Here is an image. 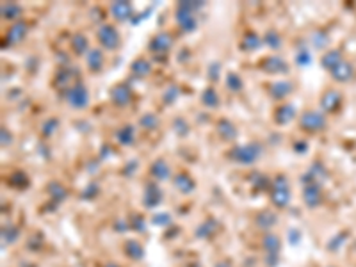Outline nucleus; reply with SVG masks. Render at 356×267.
Listing matches in <instances>:
<instances>
[{
	"instance_id": "nucleus-1",
	"label": "nucleus",
	"mask_w": 356,
	"mask_h": 267,
	"mask_svg": "<svg viewBox=\"0 0 356 267\" xmlns=\"http://www.w3.org/2000/svg\"><path fill=\"white\" fill-rule=\"evenodd\" d=\"M203 7V2H180L177 9V21L185 32H194L198 23H196L194 11Z\"/></svg>"
},
{
	"instance_id": "nucleus-2",
	"label": "nucleus",
	"mask_w": 356,
	"mask_h": 267,
	"mask_svg": "<svg viewBox=\"0 0 356 267\" xmlns=\"http://www.w3.org/2000/svg\"><path fill=\"white\" fill-rule=\"evenodd\" d=\"M264 153L262 144L259 143H248V144H241V146H235L230 152V159L237 164H253L260 159V155Z\"/></svg>"
},
{
	"instance_id": "nucleus-3",
	"label": "nucleus",
	"mask_w": 356,
	"mask_h": 267,
	"mask_svg": "<svg viewBox=\"0 0 356 267\" xmlns=\"http://www.w3.org/2000/svg\"><path fill=\"white\" fill-rule=\"evenodd\" d=\"M63 96L66 100V103L70 107H73V109H86L89 103V91L81 82H75L68 89H64Z\"/></svg>"
},
{
	"instance_id": "nucleus-4",
	"label": "nucleus",
	"mask_w": 356,
	"mask_h": 267,
	"mask_svg": "<svg viewBox=\"0 0 356 267\" xmlns=\"http://www.w3.org/2000/svg\"><path fill=\"white\" fill-rule=\"evenodd\" d=\"M96 39L102 45V48H105L109 52L118 50L119 45H121V36H119L118 29L114 25H110V23H103L96 30Z\"/></svg>"
},
{
	"instance_id": "nucleus-5",
	"label": "nucleus",
	"mask_w": 356,
	"mask_h": 267,
	"mask_svg": "<svg viewBox=\"0 0 356 267\" xmlns=\"http://www.w3.org/2000/svg\"><path fill=\"white\" fill-rule=\"evenodd\" d=\"M271 201L278 208H285L290 201V187H288L287 177L283 175H280L274 180V185L271 189Z\"/></svg>"
},
{
	"instance_id": "nucleus-6",
	"label": "nucleus",
	"mask_w": 356,
	"mask_h": 267,
	"mask_svg": "<svg viewBox=\"0 0 356 267\" xmlns=\"http://www.w3.org/2000/svg\"><path fill=\"white\" fill-rule=\"evenodd\" d=\"M299 125L306 132H321L326 128V116L322 112H317V110H308L301 116Z\"/></svg>"
},
{
	"instance_id": "nucleus-7",
	"label": "nucleus",
	"mask_w": 356,
	"mask_h": 267,
	"mask_svg": "<svg viewBox=\"0 0 356 267\" xmlns=\"http://www.w3.org/2000/svg\"><path fill=\"white\" fill-rule=\"evenodd\" d=\"M260 68L267 73V75H281V73L288 72V64L285 59L281 57H276V55H271V57H266L264 63L260 64Z\"/></svg>"
},
{
	"instance_id": "nucleus-8",
	"label": "nucleus",
	"mask_w": 356,
	"mask_h": 267,
	"mask_svg": "<svg viewBox=\"0 0 356 267\" xmlns=\"http://www.w3.org/2000/svg\"><path fill=\"white\" fill-rule=\"evenodd\" d=\"M342 105V94L337 89H328L321 96V107L324 112H337Z\"/></svg>"
},
{
	"instance_id": "nucleus-9",
	"label": "nucleus",
	"mask_w": 356,
	"mask_h": 267,
	"mask_svg": "<svg viewBox=\"0 0 356 267\" xmlns=\"http://www.w3.org/2000/svg\"><path fill=\"white\" fill-rule=\"evenodd\" d=\"M132 96H134V93H132V88L128 84H118L112 88V91H110V100H112V103L118 107L128 105Z\"/></svg>"
},
{
	"instance_id": "nucleus-10",
	"label": "nucleus",
	"mask_w": 356,
	"mask_h": 267,
	"mask_svg": "<svg viewBox=\"0 0 356 267\" xmlns=\"http://www.w3.org/2000/svg\"><path fill=\"white\" fill-rule=\"evenodd\" d=\"M171 47H173V38H171V34H168V32H159V34H155L152 38L148 48L153 54H166Z\"/></svg>"
},
{
	"instance_id": "nucleus-11",
	"label": "nucleus",
	"mask_w": 356,
	"mask_h": 267,
	"mask_svg": "<svg viewBox=\"0 0 356 267\" xmlns=\"http://www.w3.org/2000/svg\"><path fill=\"white\" fill-rule=\"evenodd\" d=\"M321 185L319 183H308V185L303 187V199H305V203L308 205L310 208L317 207L321 203Z\"/></svg>"
},
{
	"instance_id": "nucleus-12",
	"label": "nucleus",
	"mask_w": 356,
	"mask_h": 267,
	"mask_svg": "<svg viewBox=\"0 0 356 267\" xmlns=\"http://www.w3.org/2000/svg\"><path fill=\"white\" fill-rule=\"evenodd\" d=\"M264 250H266L267 253V264H269V267H272V262L271 260L278 257V251H280V239L276 237V235H272V233H269V235H266L264 237ZM278 262V260H276Z\"/></svg>"
},
{
	"instance_id": "nucleus-13",
	"label": "nucleus",
	"mask_w": 356,
	"mask_h": 267,
	"mask_svg": "<svg viewBox=\"0 0 356 267\" xmlns=\"http://www.w3.org/2000/svg\"><path fill=\"white\" fill-rule=\"evenodd\" d=\"M162 201V189L157 183H148L144 191V207L153 208Z\"/></svg>"
},
{
	"instance_id": "nucleus-14",
	"label": "nucleus",
	"mask_w": 356,
	"mask_h": 267,
	"mask_svg": "<svg viewBox=\"0 0 356 267\" xmlns=\"http://www.w3.org/2000/svg\"><path fill=\"white\" fill-rule=\"evenodd\" d=\"M296 118V109L290 103H283L274 110V123L278 125H287Z\"/></svg>"
},
{
	"instance_id": "nucleus-15",
	"label": "nucleus",
	"mask_w": 356,
	"mask_h": 267,
	"mask_svg": "<svg viewBox=\"0 0 356 267\" xmlns=\"http://www.w3.org/2000/svg\"><path fill=\"white\" fill-rule=\"evenodd\" d=\"M173 182H175V187H177L180 192H183V194H189V192H192L196 189V182L192 180V177L189 173H183V171L173 178Z\"/></svg>"
},
{
	"instance_id": "nucleus-16",
	"label": "nucleus",
	"mask_w": 356,
	"mask_h": 267,
	"mask_svg": "<svg viewBox=\"0 0 356 267\" xmlns=\"http://www.w3.org/2000/svg\"><path fill=\"white\" fill-rule=\"evenodd\" d=\"M353 64H349L348 61H342L340 64H337L335 68L331 70V77L335 79L337 82H348L353 79Z\"/></svg>"
},
{
	"instance_id": "nucleus-17",
	"label": "nucleus",
	"mask_w": 356,
	"mask_h": 267,
	"mask_svg": "<svg viewBox=\"0 0 356 267\" xmlns=\"http://www.w3.org/2000/svg\"><path fill=\"white\" fill-rule=\"evenodd\" d=\"M150 173L155 180H168L171 177V170L168 162L164 159H157V161H153V164L150 166Z\"/></svg>"
},
{
	"instance_id": "nucleus-18",
	"label": "nucleus",
	"mask_w": 356,
	"mask_h": 267,
	"mask_svg": "<svg viewBox=\"0 0 356 267\" xmlns=\"http://www.w3.org/2000/svg\"><path fill=\"white\" fill-rule=\"evenodd\" d=\"M110 14L118 21H127L132 16V4L130 2H114L110 5Z\"/></svg>"
},
{
	"instance_id": "nucleus-19",
	"label": "nucleus",
	"mask_w": 356,
	"mask_h": 267,
	"mask_svg": "<svg viewBox=\"0 0 356 267\" xmlns=\"http://www.w3.org/2000/svg\"><path fill=\"white\" fill-rule=\"evenodd\" d=\"M294 86L290 84V82H274V84H271V88H269V94H271L274 100H283V98H287L288 94L292 93Z\"/></svg>"
},
{
	"instance_id": "nucleus-20",
	"label": "nucleus",
	"mask_w": 356,
	"mask_h": 267,
	"mask_svg": "<svg viewBox=\"0 0 356 267\" xmlns=\"http://www.w3.org/2000/svg\"><path fill=\"white\" fill-rule=\"evenodd\" d=\"M103 64H105V59H103L102 50L93 48V50L88 52V68L91 70V72H93V73L102 72Z\"/></svg>"
},
{
	"instance_id": "nucleus-21",
	"label": "nucleus",
	"mask_w": 356,
	"mask_h": 267,
	"mask_svg": "<svg viewBox=\"0 0 356 267\" xmlns=\"http://www.w3.org/2000/svg\"><path fill=\"white\" fill-rule=\"evenodd\" d=\"M241 45H242V50L255 52V50H259V48L264 45V39L260 38V36L257 34V32L250 30V32H246V34H244V38H242Z\"/></svg>"
},
{
	"instance_id": "nucleus-22",
	"label": "nucleus",
	"mask_w": 356,
	"mask_h": 267,
	"mask_svg": "<svg viewBox=\"0 0 356 267\" xmlns=\"http://www.w3.org/2000/svg\"><path fill=\"white\" fill-rule=\"evenodd\" d=\"M217 132H219L221 139L225 141H233L237 137V127L230 119H221L219 123H217Z\"/></svg>"
},
{
	"instance_id": "nucleus-23",
	"label": "nucleus",
	"mask_w": 356,
	"mask_h": 267,
	"mask_svg": "<svg viewBox=\"0 0 356 267\" xmlns=\"http://www.w3.org/2000/svg\"><path fill=\"white\" fill-rule=\"evenodd\" d=\"M25 34H27V25L25 23H21V21H16V23H13V25L9 27L7 39H9V43L16 45V43H20L21 39L25 38Z\"/></svg>"
},
{
	"instance_id": "nucleus-24",
	"label": "nucleus",
	"mask_w": 356,
	"mask_h": 267,
	"mask_svg": "<svg viewBox=\"0 0 356 267\" xmlns=\"http://www.w3.org/2000/svg\"><path fill=\"white\" fill-rule=\"evenodd\" d=\"M342 54H340L339 50H330V52H326V54L322 55V59H321V64H322V68L324 70H328V72H331V70L335 68L337 64H340L342 63Z\"/></svg>"
},
{
	"instance_id": "nucleus-25",
	"label": "nucleus",
	"mask_w": 356,
	"mask_h": 267,
	"mask_svg": "<svg viewBox=\"0 0 356 267\" xmlns=\"http://www.w3.org/2000/svg\"><path fill=\"white\" fill-rule=\"evenodd\" d=\"M132 73L137 77H146L152 73V63H150L148 59H144V57H139V59H136L134 63H132L130 66Z\"/></svg>"
},
{
	"instance_id": "nucleus-26",
	"label": "nucleus",
	"mask_w": 356,
	"mask_h": 267,
	"mask_svg": "<svg viewBox=\"0 0 356 267\" xmlns=\"http://www.w3.org/2000/svg\"><path fill=\"white\" fill-rule=\"evenodd\" d=\"M116 139L123 144V146H130V144L134 143V139H136V128L132 127V125L119 128V130L116 132Z\"/></svg>"
},
{
	"instance_id": "nucleus-27",
	"label": "nucleus",
	"mask_w": 356,
	"mask_h": 267,
	"mask_svg": "<svg viewBox=\"0 0 356 267\" xmlns=\"http://www.w3.org/2000/svg\"><path fill=\"white\" fill-rule=\"evenodd\" d=\"M125 255L130 260H141L144 255V250L137 241H127L125 242Z\"/></svg>"
},
{
	"instance_id": "nucleus-28",
	"label": "nucleus",
	"mask_w": 356,
	"mask_h": 267,
	"mask_svg": "<svg viewBox=\"0 0 356 267\" xmlns=\"http://www.w3.org/2000/svg\"><path fill=\"white\" fill-rule=\"evenodd\" d=\"M201 103L205 107H210V109H216L219 107V94L214 88H207L201 94Z\"/></svg>"
},
{
	"instance_id": "nucleus-29",
	"label": "nucleus",
	"mask_w": 356,
	"mask_h": 267,
	"mask_svg": "<svg viewBox=\"0 0 356 267\" xmlns=\"http://www.w3.org/2000/svg\"><path fill=\"white\" fill-rule=\"evenodd\" d=\"M264 45H267L269 48H272V50H278V48L281 47V36L276 32L274 29H269L264 34Z\"/></svg>"
},
{
	"instance_id": "nucleus-30",
	"label": "nucleus",
	"mask_w": 356,
	"mask_h": 267,
	"mask_svg": "<svg viewBox=\"0 0 356 267\" xmlns=\"http://www.w3.org/2000/svg\"><path fill=\"white\" fill-rule=\"evenodd\" d=\"M2 16L5 20H16L21 16V7L14 2H7V4L2 5Z\"/></svg>"
},
{
	"instance_id": "nucleus-31",
	"label": "nucleus",
	"mask_w": 356,
	"mask_h": 267,
	"mask_svg": "<svg viewBox=\"0 0 356 267\" xmlns=\"http://www.w3.org/2000/svg\"><path fill=\"white\" fill-rule=\"evenodd\" d=\"M88 45H89V41H88V38H86L84 34H75L73 36V39H72V48H73V52L75 54H79V55H82L86 50H88Z\"/></svg>"
},
{
	"instance_id": "nucleus-32",
	"label": "nucleus",
	"mask_w": 356,
	"mask_h": 267,
	"mask_svg": "<svg viewBox=\"0 0 356 267\" xmlns=\"http://www.w3.org/2000/svg\"><path fill=\"white\" fill-rule=\"evenodd\" d=\"M226 88H228L230 91H235V93H239V91L244 88V82H242V79L237 75V73L230 72L228 75H226Z\"/></svg>"
},
{
	"instance_id": "nucleus-33",
	"label": "nucleus",
	"mask_w": 356,
	"mask_h": 267,
	"mask_svg": "<svg viewBox=\"0 0 356 267\" xmlns=\"http://www.w3.org/2000/svg\"><path fill=\"white\" fill-rule=\"evenodd\" d=\"M141 125H143L144 128H155L159 125V119H157V116L155 114H144L143 118H141Z\"/></svg>"
},
{
	"instance_id": "nucleus-34",
	"label": "nucleus",
	"mask_w": 356,
	"mask_h": 267,
	"mask_svg": "<svg viewBox=\"0 0 356 267\" xmlns=\"http://www.w3.org/2000/svg\"><path fill=\"white\" fill-rule=\"evenodd\" d=\"M50 187V192H54V198L59 201V199H63V198H66V191H64V187H61V185H55V183H52V185H48Z\"/></svg>"
},
{
	"instance_id": "nucleus-35",
	"label": "nucleus",
	"mask_w": 356,
	"mask_h": 267,
	"mask_svg": "<svg viewBox=\"0 0 356 267\" xmlns=\"http://www.w3.org/2000/svg\"><path fill=\"white\" fill-rule=\"evenodd\" d=\"M177 96H178V89L175 88V86H171V88L168 89V91H166V94H164L162 98H164V100H166L168 103H173V102H175V98H177Z\"/></svg>"
},
{
	"instance_id": "nucleus-36",
	"label": "nucleus",
	"mask_w": 356,
	"mask_h": 267,
	"mask_svg": "<svg viewBox=\"0 0 356 267\" xmlns=\"http://www.w3.org/2000/svg\"><path fill=\"white\" fill-rule=\"evenodd\" d=\"M296 63L297 64H308L310 63V54L306 50H303V52H299V54L296 55Z\"/></svg>"
},
{
	"instance_id": "nucleus-37",
	"label": "nucleus",
	"mask_w": 356,
	"mask_h": 267,
	"mask_svg": "<svg viewBox=\"0 0 356 267\" xmlns=\"http://www.w3.org/2000/svg\"><path fill=\"white\" fill-rule=\"evenodd\" d=\"M314 43H315V47H317V48L326 47V43H328V36L324 34V36H322V38H319V32H315V36H314Z\"/></svg>"
},
{
	"instance_id": "nucleus-38",
	"label": "nucleus",
	"mask_w": 356,
	"mask_h": 267,
	"mask_svg": "<svg viewBox=\"0 0 356 267\" xmlns=\"http://www.w3.org/2000/svg\"><path fill=\"white\" fill-rule=\"evenodd\" d=\"M105 267H119V266H118V264H112V262H110V264H107Z\"/></svg>"
}]
</instances>
